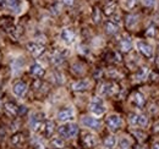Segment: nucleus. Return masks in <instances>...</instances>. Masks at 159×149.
<instances>
[{"label": "nucleus", "instance_id": "f257e3e1", "mask_svg": "<svg viewBox=\"0 0 159 149\" xmlns=\"http://www.w3.org/2000/svg\"><path fill=\"white\" fill-rule=\"evenodd\" d=\"M58 133L62 138H72L79 133V127L76 124H65L58 129Z\"/></svg>", "mask_w": 159, "mask_h": 149}, {"label": "nucleus", "instance_id": "f03ea898", "mask_svg": "<svg viewBox=\"0 0 159 149\" xmlns=\"http://www.w3.org/2000/svg\"><path fill=\"white\" fill-rule=\"evenodd\" d=\"M89 110L93 112L94 115H97V116L103 115L105 112V106H104L103 100L100 98H98V97H94L92 99L91 104H89Z\"/></svg>", "mask_w": 159, "mask_h": 149}, {"label": "nucleus", "instance_id": "7ed1b4c3", "mask_svg": "<svg viewBox=\"0 0 159 149\" xmlns=\"http://www.w3.org/2000/svg\"><path fill=\"white\" fill-rule=\"evenodd\" d=\"M44 121L45 120H44L43 114H33L30 117V126L34 132H39L43 124H44Z\"/></svg>", "mask_w": 159, "mask_h": 149}, {"label": "nucleus", "instance_id": "20e7f679", "mask_svg": "<svg viewBox=\"0 0 159 149\" xmlns=\"http://www.w3.org/2000/svg\"><path fill=\"white\" fill-rule=\"evenodd\" d=\"M54 131H55V125H54V122H53L52 120H45L44 124H43V126H42V129H40L39 133L43 137L49 138V137L53 136Z\"/></svg>", "mask_w": 159, "mask_h": 149}, {"label": "nucleus", "instance_id": "39448f33", "mask_svg": "<svg viewBox=\"0 0 159 149\" xmlns=\"http://www.w3.org/2000/svg\"><path fill=\"white\" fill-rule=\"evenodd\" d=\"M60 37H61L62 42H64L65 44L70 45V44H72V43L75 42L76 33H75V31H74L72 28H64V29L61 31V34H60Z\"/></svg>", "mask_w": 159, "mask_h": 149}, {"label": "nucleus", "instance_id": "423d86ee", "mask_svg": "<svg viewBox=\"0 0 159 149\" xmlns=\"http://www.w3.org/2000/svg\"><path fill=\"white\" fill-rule=\"evenodd\" d=\"M27 49H28V52L34 56V57L40 56L43 53H44V50H45L43 44H40V43H36V42H30V43L27 44Z\"/></svg>", "mask_w": 159, "mask_h": 149}, {"label": "nucleus", "instance_id": "0eeeda50", "mask_svg": "<svg viewBox=\"0 0 159 149\" xmlns=\"http://www.w3.org/2000/svg\"><path fill=\"white\" fill-rule=\"evenodd\" d=\"M81 122H82L83 126L89 127V129H92V130H99L100 125H102L98 119H96V117H91V116H84V117H82Z\"/></svg>", "mask_w": 159, "mask_h": 149}, {"label": "nucleus", "instance_id": "6e6552de", "mask_svg": "<svg viewBox=\"0 0 159 149\" xmlns=\"http://www.w3.org/2000/svg\"><path fill=\"white\" fill-rule=\"evenodd\" d=\"M121 124H122V121H121V119L118 115H110L107 119V125H108L109 130L113 131V132L119 130L120 127H121Z\"/></svg>", "mask_w": 159, "mask_h": 149}, {"label": "nucleus", "instance_id": "1a4fd4ad", "mask_svg": "<svg viewBox=\"0 0 159 149\" xmlns=\"http://www.w3.org/2000/svg\"><path fill=\"white\" fill-rule=\"evenodd\" d=\"M81 143H82V146H83L84 148L91 149V148H93V147L96 146V138H94V136H93V134L84 132V133L82 134Z\"/></svg>", "mask_w": 159, "mask_h": 149}, {"label": "nucleus", "instance_id": "9d476101", "mask_svg": "<svg viewBox=\"0 0 159 149\" xmlns=\"http://www.w3.org/2000/svg\"><path fill=\"white\" fill-rule=\"evenodd\" d=\"M12 92L14 94L16 95V97H23L26 92H27V84L25 83V82H22V81H17L15 84H14V87H12Z\"/></svg>", "mask_w": 159, "mask_h": 149}, {"label": "nucleus", "instance_id": "9b49d317", "mask_svg": "<svg viewBox=\"0 0 159 149\" xmlns=\"http://www.w3.org/2000/svg\"><path fill=\"white\" fill-rule=\"evenodd\" d=\"M137 48H139V53L143 56H146V57H152V55H153V49H152V47H151L149 44L144 43V42H141V40H139V43H137Z\"/></svg>", "mask_w": 159, "mask_h": 149}, {"label": "nucleus", "instance_id": "f8f14e48", "mask_svg": "<svg viewBox=\"0 0 159 149\" xmlns=\"http://www.w3.org/2000/svg\"><path fill=\"white\" fill-rule=\"evenodd\" d=\"M118 88L114 83H104L100 86L99 92L102 95H113V94L116 93Z\"/></svg>", "mask_w": 159, "mask_h": 149}, {"label": "nucleus", "instance_id": "ddd939ff", "mask_svg": "<svg viewBox=\"0 0 159 149\" xmlns=\"http://www.w3.org/2000/svg\"><path fill=\"white\" fill-rule=\"evenodd\" d=\"M74 119V110L70 109V108H66V109H62L58 112V120L62 121V122H66L69 120H72Z\"/></svg>", "mask_w": 159, "mask_h": 149}, {"label": "nucleus", "instance_id": "4468645a", "mask_svg": "<svg viewBox=\"0 0 159 149\" xmlns=\"http://www.w3.org/2000/svg\"><path fill=\"white\" fill-rule=\"evenodd\" d=\"M19 109H20V106H17L14 102H6L4 104V110L10 116H17L19 115Z\"/></svg>", "mask_w": 159, "mask_h": 149}, {"label": "nucleus", "instance_id": "2eb2a0df", "mask_svg": "<svg viewBox=\"0 0 159 149\" xmlns=\"http://www.w3.org/2000/svg\"><path fill=\"white\" fill-rule=\"evenodd\" d=\"M119 45H120V50L122 53H129L132 49V42H131V39L127 37V36H125V37H122L120 39Z\"/></svg>", "mask_w": 159, "mask_h": 149}, {"label": "nucleus", "instance_id": "dca6fc26", "mask_svg": "<svg viewBox=\"0 0 159 149\" xmlns=\"http://www.w3.org/2000/svg\"><path fill=\"white\" fill-rule=\"evenodd\" d=\"M132 103H134L137 108L142 109V108L144 106V104H146V98H144V95L142 93L135 92V93L132 94Z\"/></svg>", "mask_w": 159, "mask_h": 149}, {"label": "nucleus", "instance_id": "f3484780", "mask_svg": "<svg viewBox=\"0 0 159 149\" xmlns=\"http://www.w3.org/2000/svg\"><path fill=\"white\" fill-rule=\"evenodd\" d=\"M89 87V81L88 79H81V81H77L72 84V89L75 92H83L86 89H88Z\"/></svg>", "mask_w": 159, "mask_h": 149}, {"label": "nucleus", "instance_id": "a211bd4d", "mask_svg": "<svg viewBox=\"0 0 159 149\" xmlns=\"http://www.w3.org/2000/svg\"><path fill=\"white\" fill-rule=\"evenodd\" d=\"M30 72L33 74V76H36L37 78H40V77H43V76H44V74H45L44 69L42 67V65H39L38 62H36V64H33V65L31 66V69H30Z\"/></svg>", "mask_w": 159, "mask_h": 149}, {"label": "nucleus", "instance_id": "6ab92c4d", "mask_svg": "<svg viewBox=\"0 0 159 149\" xmlns=\"http://www.w3.org/2000/svg\"><path fill=\"white\" fill-rule=\"evenodd\" d=\"M118 31H119V26H118V23H115V21H108L105 23V32L108 34H111V36L116 34Z\"/></svg>", "mask_w": 159, "mask_h": 149}, {"label": "nucleus", "instance_id": "aec40b11", "mask_svg": "<svg viewBox=\"0 0 159 149\" xmlns=\"http://www.w3.org/2000/svg\"><path fill=\"white\" fill-rule=\"evenodd\" d=\"M5 4L11 11H19L22 5V0H5Z\"/></svg>", "mask_w": 159, "mask_h": 149}, {"label": "nucleus", "instance_id": "412c9836", "mask_svg": "<svg viewBox=\"0 0 159 149\" xmlns=\"http://www.w3.org/2000/svg\"><path fill=\"white\" fill-rule=\"evenodd\" d=\"M116 144V138L114 136H108L104 139V147L108 149H113Z\"/></svg>", "mask_w": 159, "mask_h": 149}, {"label": "nucleus", "instance_id": "4be33fe9", "mask_svg": "<svg viewBox=\"0 0 159 149\" xmlns=\"http://www.w3.org/2000/svg\"><path fill=\"white\" fill-rule=\"evenodd\" d=\"M50 146L54 149H62L65 147V143H64L62 138H53L50 142Z\"/></svg>", "mask_w": 159, "mask_h": 149}, {"label": "nucleus", "instance_id": "5701e85b", "mask_svg": "<svg viewBox=\"0 0 159 149\" xmlns=\"http://www.w3.org/2000/svg\"><path fill=\"white\" fill-rule=\"evenodd\" d=\"M115 9H116V5L114 2H109L108 5L104 6V14L107 16H110V15H113L115 12Z\"/></svg>", "mask_w": 159, "mask_h": 149}, {"label": "nucleus", "instance_id": "b1692460", "mask_svg": "<svg viewBox=\"0 0 159 149\" xmlns=\"http://www.w3.org/2000/svg\"><path fill=\"white\" fill-rule=\"evenodd\" d=\"M131 147V142L129 138H121L119 142V149H130Z\"/></svg>", "mask_w": 159, "mask_h": 149}, {"label": "nucleus", "instance_id": "393cba45", "mask_svg": "<svg viewBox=\"0 0 159 149\" xmlns=\"http://www.w3.org/2000/svg\"><path fill=\"white\" fill-rule=\"evenodd\" d=\"M136 22H137V16L130 15V16H127V20H126V26H127L129 28H132V27L136 25Z\"/></svg>", "mask_w": 159, "mask_h": 149}, {"label": "nucleus", "instance_id": "a878e982", "mask_svg": "<svg viewBox=\"0 0 159 149\" xmlns=\"http://www.w3.org/2000/svg\"><path fill=\"white\" fill-rule=\"evenodd\" d=\"M156 34H157V26L151 25V26L147 28V31H146V36H147V37H154Z\"/></svg>", "mask_w": 159, "mask_h": 149}, {"label": "nucleus", "instance_id": "bb28decb", "mask_svg": "<svg viewBox=\"0 0 159 149\" xmlns=\"http://www.w3.org/2000/svg\"><path fill=\"white\" fill-rule=\"evenodd\" d=\"M52 61H53L54 65H59V64H61L64 61V56H62V54H60V53H55L53 55V57H52Z\"/></svg>", "mask_w": 159, "mask_h": 149}, {"label": "nucleus", "instance_id": "cd10ccee", "mask_svg": "<svg viewBox=\"0 0 159 149\" xmlns=\"http://www.w3.org/2000/svg\"><path fill=\"white\" fill-rule=\"evenodd\" d=\"M147 125H148V117L144 116V115H139V124H137V126L146 127Z\"/></svg>", "mask_w": 159, "mask_h": 149}, {"label": "nucleus", "instance_id": "c85d7f7f", "mask_svg": "<svg viewBox=\"0 0 159 149\" xmlns=\"http://www.w3.org/2000/svg\"><path fill=\"white\" fill-rule=\"evenodd\" d=\"M129 121H130V124H131L132 126H137V124H139V114H135V112L130 114Z\"/></svg>", "mask_w": 159, "mask_h": 149}, {"label": "nucleus", "instance_id": "c756f323", "mask_svg": "<svg viewBox=\"0 0 159 149\" xmlns=\"http://www.w3.org/2000/svg\"><path fill=\"white\" fill-rule=\"evenodd\" d=\"M147 74H148V69L147 67H142L139 72H137L136 77H137V79H144L147 77Z\"/></svg>", "mask_w": 159, "mask_h": 149}, {"label": "nucleus", "instance_id": "7c9ffc66", "mask_svg": "<svg viewBox=\"0 0 159 149\" xmlns=\"http://www.w3.org/2000/svg\"><path fill=\"white\" fill-rule=\"evenodd\" d=\"M22 141H23V136L22 134H15L12 137V143L14 144H20Z\"/></svg>", "mask_w": 159, "mask_h": 149}, {"label": "nucleus", "instance_id": "2f4dec72", "mask_svg": "<svg viewBox=\"0 0 159 149\" xmlns=\"http://www.w3.org/2000/svg\"><path fill=\"white\" fill-rule=\"evenodd\" d=\"M136 5V0H125V6L127 9H132Z\"/></svg>", "mask_w": 159, "mask_h": 149}, {"label": "nucleus", "instance_id": "473e14b6", "mask_svg": "<svg viewBox=\"0 0 159 149\" xmlns=\"http://www.w3.org/2000/svg\"><path fill=\"white\" fill-rule=\"evenodd\" d=\"M156 4V0H143V5L148 7H153Z\"/></svg>", "mask_w": 159, "mask_h": 149}, {"label": "nucleus", "instance_id": "72a5a7b5", "mask_svg": "<svg viewBox=\"0 0 159 149\" xmlns=\"http://www.w3.org/2000/svg\"><path fill=\"white\" fill-rule=\"evenodd\" d=\"M134 133H135V136H139V137H137L139 141H143V139L146 138V134H144L143 132H137V131H136V132H134Z\"/></svg>", "mask_w": 159, "mask_h": 149}, {"label": "nucleus", "instance_id": "f704fd0d", "mask_svg": "<svg viewBox=\"0 0 159 149\" xmlns=\"http://www.w3.org/2000/svg\"><path fill=\"white\" fill-rule=\"evenodd\" d=\"M98 9H94V12H93V21L94 22H98L99 21V14H98Z\"/></svg>", "mask_w": 159, "mask_h": 149}, {"label": "nucleus", "instance_id": "c9c22d12", "mask_svg": "<svg viewBox=\"0 0 159 149\" xmlns=\"http://www.w3.org/2000/svg\"><path fill=\"white\" fill-rule=\"evenodd\" d=\"M34 146H36V148H38V149H44V144L40 142L39 139H36V141H34Z\"/></svg>", "mask_w": 159, "mask_h": 149}, {"label": "nucleus", "instance_id": "e433bc0d", "mask_svg": "<svg viewBox=\"0 0 159 149\" xmlns=\"http://www.w3.org/2000/svg\"><path fill=\"white\" fill-rule=\"evenodd\" d=\"M66 6H72L74 5V2H75V0H61Z\"/></svg>", "mask_w": 159, "mask_h": 149}, {"label": "nucleus", "instance_id": "4c0bfd02", "mask_svg": "<svg viewBox=\"0 0 159 149\" xmlns=\"http://www.w3.org/2000/svg\"><path fill=\"white\" fill-rule=\"evenodd\" d=\"M152 149H159V142H156V143L153 144V147H152Z\"/></svg>", "mask_w": 159, "mask_h": 149}, {"label": "nucleus", "instance_id": "58836bf2", "mask_svg": "<svg viewBox=\"0 0 159 149\" xmlns=\"http://www.w3.org/2000/svg\"><path fill=\"white\" fill-rule=\"evenodd\" d=\"M135 149H147V148H146V147H143V146H137Z\"/></svg>", "mask_w": 159, "mask_h": 149}, {"label": "nucleus", "instance_id": "ea45409f", "mask_svg": "<svg viewBox=\"0 0 159 149\" xmlns=\"http://www.w3.org/2000/svg\"><path fill=\"white\" fill-rule=\"evenodd\" d=\"M1 1H5V0H0V2H1Z\"/></svg>", "mask_w": 159, "mask_h": 149}, {"label": "nucleus", "instance_id": "a19ab883", "mask_svg": "<svg viewBox=\"0 0 159 149\" xmlns=\"http://www.w3.org/2000/svg\"><path fill=\"white\" fill-rule=\"evenodd\" d=\"M158 49H159V43H158Z\"/></svg>", "mask_w": 159, "mask_h": 149}, {"label": "nucleus", "instance_id": "79ce46f5", "mask_svg": "<svg viewBox=\"0 0 159 149\" xmlns=\"http://www.w3.org/2000/svg\"><path fill=\"white\" fill-rule=\"evenodd\" d=\"M0 93H1V92H0Z\"/></svg>", "mask_w": 159, "mask_h": 149}]
</instances>
